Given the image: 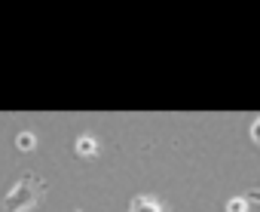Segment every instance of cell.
Returning a JSON list of instances; mask_svg holds the SVG:
<instances>
[{"mask_svg":"<svg viewBox=\"0 0 260 212\" xmlns=\"http://www.w3.org/2000/svg\"><path fill=\"white\" fill-rule=\"evenodd\" d=\"M77 154L86 157V160H92V157L98 154V142H95L92 136H80V139H77Z\"/></svg>","mask_w":260,"mask_h":212,"instance_id":"3957f363","label":"cell"},{"mask_svg":"<svg viewBox=\"0 0 260 212\" xmlns=\"http://www.w3.org/2000/svg\"><path fill=\"white\" fill-rule=\"evenodd\" d=\"M16 145H19V148H22V151H31V148H34V136H31V132H22V136H19V142H16Z\"/></svg>","mask_w":260,"mask_h":212,"instance_id":"5b68a950","label":"cell"},{"mask_svg":"<svg viewBox=\"0 0 260 212\" xmlns=\"http://www.w3.org/2000/svg\"><path fill=\"white\" fill-rule=\"evenodd\" d=\"M245 200H248V203H260V188L248 191V194H245Z\"/></svg>","mask_w":260,"mask_h":212,"instance_id":"52a82bcc","label":"cell"},{"mask_svg":"<svg viewBox=\"0 0 260 212\" xmlns=\"http://www.w3.org/2000/svg\"><path fill=\"white\" fill-rule=\"evenodd\" d=\"M128 212H166V206L150 194H138V197H132V203H128Z\"/></svg>","mask_w":260,"mask_h":212,"instance_id":"7a4b0ae2","label":"cell"},{"mask_svg":"<svg viewBox=\"0 0 260 212\" xmlns=\"http://www.w3.org/2000/svg\"><path fill=\"white\" fill-rule=\"evenodd\" d=\"M251 139H254V142L260 145V117H257V120L251 123Z\"/></svg>","mask_w":260,"mask_h":212,"instance_id":"8992f818","label":"cell"},{"mask_svg":"<svg viewBox=\"0 0 260 212\" xmlns=\"http://www.w3.org/2000/svg\"><path fill=\"white\" fill-rule=\"evenodd\" d=\"M245 209H248V200L245 197H236V200L226 203V212H245Z\"/></svg>","mask_w":260,"mask_h":212,"instance_id":"277c9868","label":"cell"},{"mask_svg":"<svg viewBox=\"0 0 260 212\" xmlns=\"http://www.w3.org/2000/svg\"><path fill=\"white\" fill-rule=\"evenodd\" d=\"M43 197H46V181L34 172H22L19 181L13 184V191L4 197V212H28L34 206H40Z\"/></svg>","mask_w":260,"mask_h":212,"instance_id":"6da1fadb","label":"cell"}]
</instances>
